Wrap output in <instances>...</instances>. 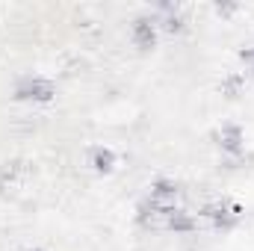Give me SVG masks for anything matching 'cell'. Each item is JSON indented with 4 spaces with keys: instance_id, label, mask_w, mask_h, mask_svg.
Listing matches in <instances>:
<instances>
[{
    "instance_id": "6da1fadb",
    "label": "cell",
    "mask_w": 254,
    "mask_h": 251,
    "mask_svg": "<svg viewBox=\"0 0 254 251\" xmlns=\"http://www.w3.org/2000/svg\"><path fill=\"white\" fill-rule=\"evenodd\" d=\"M18 98L21 101H51L54 98V86L48 80H33V83L18 89Z\"/></svg>"
},
{
    "instance_id": "7a4b0ae2",
    "label": "cell",
    "mask_w": 254,
    "mask_h": 251,
    "mask_svg": "<svg viewBox=\"0 0 254 251\" xmlns=\"http://www.w3.org/2000/svg\"><path fill=\"white\" fill-rule=\"evenodd\" d=\"M133 42H136L142 51H148V48L157 45V30H154V24H151L148 18H139V21L133 24Z\"/></svg>"
},
{
    "instance_id": "3957f363",
    "label": "cell",
    "mask_w": 254,
    "mask_h": 251,
    "mask_svg": "<svg viewBox=\"0 0 254 251\" xmlns=\"http://www.w3.org/2000/svg\"><path fill=\"white\" fill-rule=\"evenodd\" d=\"M204 216L213 219L216 228H234V225H237V216H240V207H234V210H225V207H207Z\"/></svg>"
},
{
    "instance_id": "277c9868",
    "label": "cell",
    "mask_w": 254,
    "mask_h": 251,
    "mask_svg": "<svg viewBox=\"0 0 254 251\" xmlns=\"http://www.w3.org/2000/svg\"><path fill=\"white\" fill-rule=\"evenodd\" d=\"M222 148L231 151V154H240V151H243V133H240V127H228V130H225Z\"/></svg>"
},
{
    "instance_id": "5b68a950",
    "label": "cell",
    "mask_w": 254,
    "mask_h": 251,
    "mask_svg": "<svg viewBox=\"0 0 254 251\" xmlns=\"http://www.w3.org/2000/svg\"><path fill=\"white\" fill-rule=\"evenodd\" d=\"M169 228L187 234V231H192V219L187 213H181V210H172V213H169Z\"/></svg>"
},
{
    "instance_id": "8992f818",
    "label": "cell",
    "mask_w": 254,
    "mask_h": 251,
    "mask_svg": "<svg viewBox=\"0 0 254 251\" xmlns=\"http://www.w3.org/2000/svg\"><path fill=\"white\" fill-rule=\"evenodd\" d=\"M151 195H154V198H175V195H178V187H175L172 181H157V184L151 187Z\"/></svg>"
},
{
    "instance_id": "52a82bcc",
    "label": "cell",
    "mask_w": 254,
    "mask_h": 251,
    "mask_svg": "<svg viewBox=\"0 0 254 251\" xmlns=\"http://www.w3.org/2000/svg\"><path fill=\"white\" fill-rule=\"evenodd\" d=\"M113 166H116V154L113 151H98L95 154V169L98 172H113Z\"/></svg>"
},
{
    "instance_id": "ba28073f",
    "label": "cell",
    "mask_w": 254,
    "mask_h": 251,
    "mask_svg": "<svg viewBox=\"0 0 254 251\" xmlns=\"http://www.w3.org/2000/svg\"><path fill=\"white\" fill-rule=\"evenodd\" d=\"M237 89H240V77H231L228 86H225V92H228V95H237Z\"/></svg>"
},
{
    "instance_id": "9c48e42d",
    "label": "cell",
    "mask_w": 254,
    "mask_h": 251,
    "mask_svg": "<svg viewBox=\"0 0 254 251\" xmlns=\"http://www.w3.org/2000/svg\"><path fill=\"white\" fill-rule=\"evenodd\" d=\"M166 30H169V33L181 30V18H169V21H166Z\"/></svg>"
},
{
    "instance_id": "30bf717a",
    "label": "cell",
    "mask_w": 254,
    "mask_h": 251,
    "mask_svg": "<svg viewBox=\"0 0 254 251\" xmlns=\"http://www.w3.org/2000/svg\"><path fill=\"white\" fill-rule=\"evenodd\" d=\"M240 57H243V60H254V48H252V51H243Z\"/></svg>"
},
{
    "instance_id": "8fae6325",
    "label": "cell",
    "mask_w": 254,
    "mask_h": 251,
    "mask_svg": "<svg viewBox=\"0 0 254 251\" xmlns=\"http://www.w3.org/2000/svg\"><path fill=\"white\" fill-rule=\"evenodd\" d=\"M33 251H42V249H33Z\"/></svg>"
}]
</instances>
